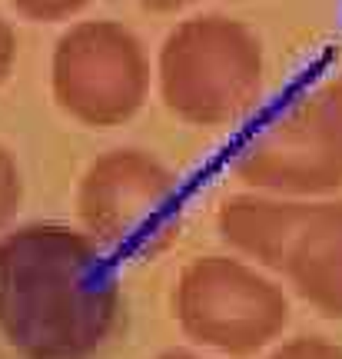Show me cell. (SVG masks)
<instances>
[{
    "instance_id": "cell-15",
    "label": "cell",
    "mask_w": 342,
    "mask_h": 359,
    "mask_svg": "<svg viewBox=\"0 0 342 359\" xmlns=\"http://www.w3.org/2000/svg\"><path fill=\"white\" fill-rule=\"evenodd\" d=\"M156 359H200L196 353H186V349H166V353H160Z\"/></svg>"
},
{
    "instance_id": "cell-5",
    "label": "cell",
    "mask_w": 342,
    "mask_h": 359,
    "mask_svg": "<svg viewBox=\"0 0 342 359\" xmlns=\"http://www.w3.org/2000/svg\"><path fill=\"white\" fill-rule=\"evenodd\" d=\"M57 107L83 127H123L150 97L143 40L116 20H83L57 40L50 60Z\"/></svg>"
},
{
    "instance_id": "cell-9",
    "label": "cell",
    "mask_w": 342,
    "mask_h": 359,
    "mask_svg": "<svg viewBox=\"0 0 342 359\" xmlns=\"http://www.w3.org/2000/svg\"><path fill=\"white\" fill-rule=\"evenodd\" d=\"M313 103H316L319 130H322V137H326L332 156L342 170V74L329 80L319 93H313Z\"/></svg>"
},
{
    "instance_id": "cell-10",
    "label": "cell",
    "mask_w": 342,
    "mask_h": 359,
    "mask_svg": "<svg viewBox=\"0 0 342 359\" xmlns=\"http://www.w3.org/2000/svg\"><path fill=\"white\" fill-rule=\"evenodd\" d=\"M24 203V177L7 147H0V230H7Z\"/></svg>"
},
{
    "instance_id": "cell-12",
    "label": "cell",
    "mask_w": 342,
    "mask_h": 359,
    "mask_svg": "<svg viewBox=\"0 0 342 359\" xmlns=\"http://www.w3.org/2000/svg\"><path fill=\"white\" fill-rule=\"evenodd\" d=\"M266 359H342V346L322 336H296L269 353Z\"/></svg>"
},
{
    "instance_id": "cell-11",
    "label": "cell",
    "mask_w": 342,
    "mask_h": 359,
    "mask_svg": "<svg viewBox=\"0 0 342 359\" xmlns=\"http://www.w3.org/2000/svg\"><path fill=\"white\" fill-rule=\"evenodd\" d=\"M93 0H11V7L27 20H37V24H57L67 20L74 13L87 11Z\"/></svg>"
},
{
    "instance_id": "cell-1",
    "label": "cell",
    "mask_w": 342,
    "mask_h": 359,
    "mask_svg": "<svg viewBox=\"0 0 342 359\" xmlns=\"http://www.w3.org/2000/svg\"><path fill=\"white\" fill-rule=\"evenodd\" d=\"M116 259L87 230L27 223L0 240V339L17 359H93L123 323Z\"/></svg>"
},
{
    "instance_id": "cell-2",
    "label": "cell",
    "mask_w": 342,
    "mask_h": 359,
    "mask_svg": "<svg viewBox=\"0 0 342 359\" xmlns=\"http://www.w3.org/2000/svg\"><path fill=\"white\" fill-rule=\"evenodd\" d=\"M160 97L190 127H226L263 93V43L242 20L203 13L166 34L156 60Z\"/></svg>"
},
{
    "instance_id": "cell-13",
    "label": "cell",
    "mask_w": 342,
    "mask_h": 359,
    "mask_svg": "<svg viewBox=\"0 0 342 359\" xmlns=\"http://www.w3.org/2000/svg\"><path fill=\"white\" fill-rule=\"evenodd\" d=\"M13 60H17V34H13L11 20L0 13V83H7Z\"/></svg>"
},
{
    "instance_id": "cell-7",
    "label": "cell",
    "mask_w": 342,
    "mask_h": 359,
    "mask_svg": "<svg viewBox=\"0 0 342 359\" xmlns=\"http://www.w3.org/2000/svg\"><path fill=\"white\" fill-rule=\"evenodd\" d=\"M313 210H316V203H309V200L242 193V196H229L219 206L216 230L223 236V243L240 250L242 257L282 273L292 253V243L303 233L306 219L313 217Z\"/></svg>"
},
{
    "instance_id": "cell-14",
    "label": "cell",
    "mask_w": 342,
    "mask_h": 359,
    "mask_svg": "<svg viewBox=\"0 0 342 359\" xmlns=\"http://www.w3.org/2000/svg\"><path fill=\"white\" fill-rule=\"evenodd\" d=\"M137 4L150 13H177V11L193 7V4H200V0H137Z\"/></svg>"
},
{
    "instance_id": "cell-6",
    "label": "cell",
    "mask_w": 342,
    "mask_h": 359,
    "mask_svg": "<svg viewBox=\"0 0 342 359\" xmlns=\"http://www.w3.org/2000/svg\"><path fill=\"white\" fill-rule=\"evenodd\" d=\"M233 170L246 187L279 196H326L342 190V170L319 130L313 97L276 107L246 133Z\"/></svg>"
},
{
    "instance_id": "cell-4",
    "label": "cell",
    "mask_w": 342,
    "mask_h": 359,
    "mask_svg": "<svg viewBox=\"0 0 342 359\" xmlns=\"http://www.w3.org/2000/svg\"><path fill=\"white\" fill-rule=\"evenodd\" d=\"M173 313L193 343L226 356H253L286 330L289 299L242 259L196 257L179 273Z\"/></svg>"
},
{
    "instance_id": "cell-8",
    "label": "cell",
    "mask_w": 342,
    "mask_h": 359,
    "mask_svg": "<svg viewBox=\"0 0 342 359\" xmlns=\"http://www.w3.org/2000/svg\"><path fill=\"white\" fill-rule=\"evenodd\" d=\"M282 273L313 309L342 320V203H316Z\"/></svg>"
},
{
    "instance_id": "cell-3",
    "label": "cell",
    "mask_w": 342,
    "mask_h": 359,
    "mask_svg": "<svg viewBox=\"0 0 342 359\" xmlns=\"http://www.w3.org/2000/svg\"><path fill=\"white\" fill-rule=\"evenodd\" d=\"M76 213L83 230L120 257H156L177 243L183 193L160 156L116 147L97 156L80 177Z\"/></svg>"
}]
</instances>
